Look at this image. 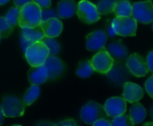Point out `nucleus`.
I'll list each match as a JSON object with an SVG mask.
<instances>
[{
    "label": "nucleus",
    "mask_w": 153,
    "mask_h": 126,
    "mask_svg": "<svg viewBox=\"0 0 153 126\" xmlns=\"http://www.w3.org/2000/svg\"><path fill=\"white\" fill-rule=\"evenodd\" d=\"M77 126L76 125V123L74 120H72V119H68V120H65L59 124H56L55 125V126Z\"/></svg>",
    "instance_id": "obj_34"
},
{
    "label": "nucleus",
    "mask_w": 153,
    "mask_h": 126,
    "mask_svg": "<svg viewBox=\"0 0 153 126\" xmlns=\"http://www.w3.org/2000/svg\"><path fill=\"white\" fill-rule=\"evenodd\" d=\"M40 6L34 3H28L21 8L20 18H19V26L22 29L27 28H35L40 25L42 21Z\"/></svg>",
    "instance_id": "obj_1"
},
{
    "label": "nucleus",
    "mask_w": 153,
    "mask_h": 126,
    "mask_svg": "<svg viewBox=\"0 0 153 126\" xmlns=\"http://www.w3.org/2000/svg\"><path fill=\"white\" fill-rule=\"evenodd\" d=\"M117 0H100L96 5L99 13L101 15H107L114 13V8Z\"/></svg>",
    "instance_id": "obj_22"
},
{
    "label": "nucleus",
    "mask_w": 153,
    "mask_h": 126,
    "mask_svg": "<svg viewBox=\"0 0 153 126\" xmlns=\"http://www.w3.org/2000/svg\"><path fill=\"white\" fill-rule=\"evenodd\" d=\"M8 2H9V0H0V5H4Z\"/></svg>",
    "instance_id": "obj_38"
},
{
    "label": "nucleus",
    "mask_w": 153,
    "mask_h": 126,
    "mask_svg": "<svg viewBox=\"0 0 153 126\" xmlns=\"http://www.w3.org/2000/svg\"><path fill=\"white\" fill-rule=\"evenodd\" d=\"M37 126H55V125H53V124H51V123H40V124H39Z\"/></svg>",
    "instance_id": "obj_37"
},
{
    "label": "nucleus",
    "mask_w": 153,
    "mask_h": 126,
    "mask_svg": "<svg viewBox=\"0 0 153 126\" xmlns=\"http://www.w3.org/2000/svg\"><path fill=\"white\" fill-rule=\"evenodd\" d=\"M33 2L38 4L41 9L49 8L51 5V0H33Z\"/></svg>",
    "instance_id": "obj_30"
},
{
    "label": "nucleus",
    "mask_w": 153,
    "mask_h": 126,
    "mask_svg": "<svg viewBox=\"0 0 153 126\" xmlns=\"http://www.w3.org/2000/svg\"><path fill=\"white\" fill-rule=\"evenodd\" d=\"M151 116H152V118L153 119V105L152 106V107H151Z\"/></svg>",
    "instance_id": "obj_40"
},
{
    "label": "nucleus",
    "mask_w": 153,
    "mask_h": 126,
    "mask_svg": "<svg viewBox=\"0 0 153 126\" xmlns=\"http://www.w3.org/2000/svg\"><path fill=\"white\" fill-rule=\"evenodd\" d=\"M94 68L91 61H84L81 63L76 70V74L81 78H88L94 73Z\"/></svg>",
    "instance_id": "obj_23"
},
{
    "label": "nucleus",
    "mask_w": 153,
    "mask_h": 126,
    "mask_svg": "<svg viewBox=\"0 0 153 126\" xmlns=\"http://www.w3.org/2000/svg\"><path fill=\"white\" fill-rule=\"evenodd\" d=\"M143 90L136 83L127 82L124 84L123 98L129 103L139 102L143 97Z\"/></svg>",
    "instance_id": "obj_13"
},
{
    "label": "nucleus",
    "mask_w": 153,
    "mask_h": 126,
    "mask_svg": "<svg viewBox=\"0 0 153 126\" xmlns=\"http://www.w3.org/2000/svg\"><path fill=\"white\" fill-rule=\"evenodd\" d=\"M133 5L128 0H117L114 8V13L118 17L132 16Z\"/></svg>",
    "instance_id": "obj_19"
},
{
    "label": "nucleus",
    "mask_w": 153,
    "mask_h": 126,
    "mask_svg": "<svg viewBox=\"0 0 153 126\" xmlns=\"http://www.w3.org/2000/svg\"><path fill=\"white\" fill-rule=\"evenodd\" d=\"M22 35L31 42L42 41L45 37V34L39 26L35 28H27L22 29Z\"/></svg>",
    "instance_id": "obj_20"
},
{
    "label": "nucleus",
    "mask_w": 153,
    "mask_h": 126,
    "mask_svg": "<svg viewBox=\"0 0 153 126\" xmlns=\"http://www.w3.org/2000/svg\"><path fill=\"white\" fill-rule=\"evenodd\" d=\"M111 26L116 34L123 37L135 36L137 30V21L133 17L117 16L111 22Z\"/></svg>",
    "instance_id": "obj_4"
},
{
    "label": "nucleus",
    "mask_w": 153,
    "mask_h": 126,
    "mask_svg": "<svg viewBox=\"0 0 153 126\" xmlns=\"http://www.w3.org/2000/svg\"><path fill=\"white\" fill-rule=\"evenodd\" d=\"M145 90L146 92L149 94V96L153 99V75L148 78V80L145 82Z\"/></svg>",
    "instance_id": "obj_29"
},
{
    "label": "nucleus",
    "mask_w": 153,
    "mask_h": 126,
    "mask_svg": "<svg viewBox=\"0 0 153 126\" xmlns=\"http://www.w3.org/2000/svg\"><path fill=\"white\" fill-rule=\"evenodd\" d=\"M1 39H2V38H1V37H0V42H1Z\"/></svg>",
    "instance_id": "obj_41"
},
{
    "label": "nucleus",
    "mask_w": 153,
    "mask_h": 126,
    "mask_svg": "<svg viewBox=\"0 0 153 126\" xmlns=\"http://www.w3.org/2000/svg\"><path fill=\"white\" fill-rule=\"evenodd\" d=\"M132 16L144 24H149L153 21V4L151 0L136 2L133 4Z\"/></svg>",
    "instance_id": "obj_7"
},
{
    "label": "nucleus",
    "mask_w": 153,
    "mask_h": 126,
    "mask_svg": "<svg viewBox=\"0 0 153 126\" xmlns=\"http://www.w3.org/2000/svg\"><path fill=\"white\" fill-rule=\"evenodd\" d=\"M143 126H153V123L152 122H149V123H146V124H144Z\"/></svg>",
    "instance_id": "obj_39"
},
{
    "label": "nucleus",
    "mask_w": 153,
    "mask_h": 126,
    "mask_svg": "<svg viewBox=\"0 0 153 126\" xmlns=\"http://www.w3.org/2000/svg\"><path fill=\"white\" fill-rule=\"evenodd\" d=\"M126 65L129 72L135 77H143L150 72L145 59L136 53L127 57Z\"/></svg>",
    "instance_id": "obj_9"
},
{
    "label": "nucleus",
    "mask_w": 153,
    "mask_h": 126,
    "mask_svg": "<svg viewBox=\"0 0 153 126\" xmlns=\"http://www.w3.org/2000/svg\"><path fill=\"white\" fill-rule=\"evenodd\" d=\"M13 126H21V125H13Z\"/></svg>",
    "instance_id": "obj_43"
},
{
    "label": "nucleus",
    "mask_w": 153,
    "mask_h": 126,
    "mask_svg": "<svg viewBox=\"0 0 153 126\" xmlns=\"http://www.w3.org/2000/svg\"><path fill=\"white\" fill-rule=\"evenodd\" d=\"M20 13H21V8L17 6H13L11 7L8 12L5 13L4 18L6 19L7 22L14 27L16 25H19V18H20Z\"/></svg>",
    "instance_id": "obj_24"
},
{
    "label": "nucleus",
    "mask_w": 153,
    "mask_h": 126,
    "mask_svg": "<svg viewBox=\"0 0 153 126\" xmlns=\"http://www.w3.org/2000/svg\"><path fill=\"white\" fill-rule=\"evenodd\" d=\"M39 27L43 30L45 37L56 38L63 30V23L58 18H49L42 21Z\"/></svg>",
    "instance_id": "obj_12"
},
{
    "label": "nucleus",
    "mask_w": 153,
    "mask_h": 126,
    "mask_svg": "<svg viewBox=\"0 0 153 126\" xmlns=\"http://www.w3.org/2000/svg\"><path fill=\"white\" fill-rule=\"evenodd\" d=\"M146 62H147V65H148L149 71L152 72L153 73V50H152V51L148 54Z\"/></svg>",
    "instance_id": "obj_31"
},
{
    "label": "nucleus",
    "mask_w": 153,
    "mask_h": 126,
    "mask_svg": "<svg viewBox=\"0 0 153 126\" xmlns=\"http://www.w3.org/2000/svg\"><path fill=\"white\" fill-rule=\"evenodd\" d=\"M31 2H33V0H13V4H15V6H17L19 8H22L26 4L31 3Z\"/></svg>",
    "instance_id": "obj_35"
},
{
    "label": "nucleus",
    "mask_w": 153,
    "mask_h": 126,
    "mask_svg": "<svg viewBox=\"0 0 153 126\" xmlns=\"http://www.w3.org/2000/svg\"><path fill=\"white\" fill-rule=\"evenodd\" d=\"M108 52L116 61H122L128 57V50L122 41H114L107 47Z\"/></svg>",
    "instance_id": "obj_17"
},
{
    "label": "nucleus",
    "mask_w": 153,
    "mask_h": 126,
    "mask_svg": "<svg viewBox=\"0 0 153 126\" xmlns=\"http://www.w3.org/2000/svg\"><path fill=\"white\" fill-rule=\"evenodd\" d=\"M40 89L39 85H31L25 92L23 96V104L24 106H30L39 96Z\"/></svg>",
    "instance_id": "obj_21"
},
{
    "label": "nucleus",
    "mask_w": 153,
    "mask_h": 126,
    "mask_svg": "<svg viewBox=\"0 0 153 126\" xmlns=\"http://www.w3.org/2000/svg\"><path fill=\"white\" fill-rule=\"evenodd\" d=\"M41 14H42V21H46L49 18H58V14L52 10V9H42L41 10Z\"/></svg>",
    "instance_id": "obj_28"
},
{
    "label": "nucleus",
    "mask_w": 153,
    "mask_h": 126,
    "mask_svg": "<svg viewBox=\"0 0 153 126\" xmlns=\"http://www.w3.org/2000/svg\"><path fill=\"white\" fill-rule=\"evenodd\" d=\"M24 54L27 62L31 67L39 66L43 64L49 56V49L43 41H38L29 46L24 51Z\"/></svg>",
    "instance_id": "obj_2"
},
{
    "label": "nucleus",
    "mask_w": 153,
    "mask_h": 126,
    "mask_svg": "<svg viewBox=\"0 0 153 126\" xmlns=\"http://www.w3.org/2000/svg\"><path fill=\"white\" fill-rule=\"evenodd\" d=\"M76 14L82 21L87 24L96 22L100 19L97 6L88 0H82L78 3Z\"/></svg>",
    "instance_id": "obj_5"
},
{
    "label": "nucleus",
    "mask_w": 153,
    "mask_h": 126,
    "mask_svg": "<svg viewBox=\"0 0 153 126\" xmlns=\"http://www.w3.org/2000/svg\"><path fill=\"white\" fill-rule=\"evenodd\" d=\"M4 112L2 110V107H1V105H0V126L3 125L4 122Z\"/></svg>",
    "instance_id": "obj_36"
},
{
    "label": "nucleus",
    "mask_w": 153,
    "mask_h": 126,
    "mask_svg": "<svg viewBox=\"0 0 153 126\" xmlns=\"http://www.w3.org/2000/svg\"><path fill=\"white\" fill-rule=\"evenodd\" d=\"M43 64L47 67L49 80H54L59 77L64 72V64L62 61L55 56L49 55Z\"/></svg>",
    "instance_id": "obj_14"
},
{
    "label": "nucleus",
    "mask_w": 153,
    "mask_h": 126,
    "mask_svg": "<svg viewBox=\"0 0 153 126\" xmlns=\"http://www.w3.org/2000/svg\"><path fill=\"white\" fill-rule=\"evenodd\" d=\"M28 79L31 85H40L48 79V73L44 64L33 66L29 70Z\"/></svg>",
    "instance_id": "obj_15"
},
{
    "label": "nucleus",
    "mask_w": 153,
    "mask_h": 126,
    "mask_svg": "<svg viewBox=\"0 0 153 126\" xmlns=\"http://www.w3.org/2000/svg\"><path fill=\"white\" fill-rule=\"evenodd\" d=\"M23 101L15 96H6L3 99L1 107L6 117H19L24 114Z\"/></svg>",
    "instance_id": "obj_6"
},
{
    "label": "nucleus",
    "mask_w": 153,
    "mask_h": 126,
    "mask_svg": "<svg viewBox=\"0 0 153 126\" xmlns=\"http://www.w3.org/2000/svg\"><path fill=\"white\" fill-rule=\"evenodd\" d=\"M68 126H70V125H68Z\"/></svg>",
    "instance_id": "obj_44"
},
{
    "label": "nucleus",
    "mask_w": 153,
    "mask_h": 126,
    "mask_svg": "<svg viewBox=\"0 0 153 126\" xmlns=\"http://www.w3.org/2000/svg\"><path fill=\"white\" fill-rule=\"evenodd\" d=\"M56 8L58 16L63 19H67L76 13L77 4L74 0H60Z\"/></svg>",
    "instance_id": "obj_16"
},
{
    "label": "nucleus",
    "mask_w": 153,
    "mask_h": 126,
    "mask_svg": "<svg viewBox=\"0 0 153 126\" xmlns=\"http://www.w3.org/2000/svg\"><path fill=\"white\" fill-rule=\"evenodd\" d=\"M42 41L46 44L48 48L49 49V55L56 56L57 55L61 50L60 44L55 39V38H49V37H44Z\"/></svg>",
    "instance_id": "obj_25"
},
{
    "label": "nucleus",
    "mask_w": 153,
    "mask_h": 126,
    "mask_svg": "<svg viewBox=\"0 0 153 126\" xmlns=\"http://www.w3.org/2000/svg\"><path fill=\"white\" fill-rule=\"evenodd\" d=\"M80 117L84 124L88 125H92L96 121L100 119H106L108 117V115L101 105L93 101H90L82 107Z\"/></svg>",
    "instance_id": "obj_3"
},
{
    "label": "nucleus",
    "mask_w": 153,
    "mask_h": 126,
    "mask_svg": "<svg viewBox=\"0 0 153 126\" xmlns=\"http://www.w3.org/2000/svg\"><path fill=\"white\" fill-rule=\"evenodd\" d=\"M104 109L108 117L115 118L120 116L126 112V100L119 97L110 98L106 101Z\"/></svg>",
    "instance_id": "obj_10"
},
{
    "label": "nucleus",
    "mask_w": 153,
    "mask_h": 126,
    "mask_svg": "<svg viewBox=\"0 0 153 126\" xmlns=\"http://www.w3.org/2000/svg\"><path fill=\"white\" fill-rule=\"evenodd\" d=\"M107 44V34L101 30L92 31L86 37V48L90 51H100Z\"/></svg>",
    "instance_id": "obj_11"
},
{
    "label": "nucleus",
    "mask_w": 153,
    "mask_h": 126,
    "mask_svg": "<svg viewBox=\"0 0 153 126\" xmlns=\"http://www.w3.org/2000/svg\"><path fill=\"white\" fill-rule=\"evenodd\" d=\"M94 70L100 73L107 74L114 66V59L107 49L102 48L94 55L91 60Z\"/></svg>",
    "instance_id": "obj_8"
},
{
    "label": "nucleus",
    "mask_w": 153,
    "mask_h": 126,
    "mask_svg": "<svg viewBox=\"0 0 153 126\" xmlns=\"http://www.w3.org/2000/svg\"><path fill=\"white\" fill-rule=\"evenodd\" d=\"M111 125L112 126H134L135 125L134 124V122L132 121V119L130 118L129 116H126V115H122L120 116L115 117L113 118L112 122H111Z\"/></svg>",
    "instance_id": "obj_26"
},
{
    "label": "nucleus",
    "mask_w": 153,
    "mask_h": 126,
    "mask_svg": "<svg viewBox=\"0 0 153 126\" xmlns=\"http://www.w3.org/2000/svg\"><path fill=\"white\" fill-rule=\"evenodd\" d=\"M13 30V27L7 22L4 17L0 16V37L2 39L7 38L12 33Z\"/></svg>",
    "instance_id": "obj_27"
},
{
    "label": "nucleus",
    "mask_w": 153,
    "mask_h": 126,
    "mask_svg": "<svg viewBox=\"0 0 153 126\" xmlns=\"http://www.w3.org/2000/svg\"><path fill=\"white\" fill-rule=\"evenodd\" d=\"M92 126H112L111 125V123L108 122L107 119L103 118V119H100L98 121H96Z\"/></svg>",
    "instance_id": "obj_33"
},
{
    "label": "nucleus",
    "mask_w": 153,
    "mask_h": 126,
    "mask_svg": "<svg viewBox=\"0 0 153 126\" xmlns=\"http://www.w3.org/2000/svg\"><path fill=\"white\" fill-rule=\"evenodd\" d=\"M152 30H153V21H152Z\"/></svg>",
    "instance_id": "obj_42"
},
{
    "label": "nucleus",
    "mask_w": 153,
    "mask_h": 126,
    "mask_svg": "<svg viewBox=\"0 0 153 126\" xmlns=\"http://www.w3.org/2000/svg\"><path fill=\"white\" fill-rule=\"evenodd\" d=\"M33 42H31V41H30V40H28L27 39H25L22 35L21 36V40H20V44H21V47H22V49H23V51H25L26 50V48L29 47V46H30L31 44H32Z\"/></svg>",
    "instance_id": "obj_32"
},
{
    "label": "nucleus",
    "mask_w": 153,
    "mask_h": 126,
    "mask_svg": "<svg viewBox=\"0 0 153 126\" xmlns=\"http://www.w3.org/2000/svg\"><path fill=\"white\" fill-rule=\"evenodd\" d=\"M129 116L134 125H139V124H142L146 118L147 112L142 104L136 102V103H134V105L131 107Z\"/></svg>",
    "instance_id": "obj_18"
}]
</instances>
